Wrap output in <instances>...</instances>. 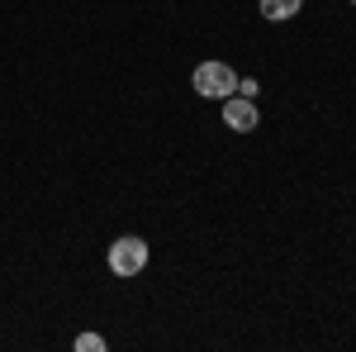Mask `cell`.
Returning a JSON list of instances; mask_svg holds the SVG:
<instances>
[{"label": "cell", "mask_w": 356, "mask_h": 352, "mask_svg": "<svg viewBox=\"0 0 356 352\" xmlns=\"http://www.w3.org/2000/svg\"><path fill=\"white\" fill-rule=\"evenodd\" d=\"M191 82H195V91H200L204 100H228V95L238 91V72H233L228 62H200Z\"/></svg>", "instance_id": "obj_1"}, {"label": "cell", "mask_w": 356, "mask_h": 352, "mask_svg": "<svg viewBox=\"0 0 356 352\" xmlns=\"http://www.w3.org/2000/svg\"><path fill=\"white\" fill-rule=\"evenodd\" d=\"M147 257H152V247L143 243V238H134V234L110 243V271H114V276H124V281L147 267Z\"/></svg>", "instance_id": "obj_2"}, {"label": "cell", "mask_w": 356, "mask_h": 352, "mask_svg": "<svg viewBox=\"0 0 356 352\" xmlns=\"http://www.w3.org/2000/svg\"><path fill=\"white\" fill-rule=\"evenodd\" d=\"M219 105H223V129H233V134H252L257 119H261V114H257V100H247L238 91H233L228 100H219Z\"/></svg>", "instance_id": "obj_3"}, {"label": "cell", "mask_w": 356, "mask_h": 352, "mask_svg": "<svg viewBox=\"0 0 356 352\" xmlns=\"http://www.w3.org/2000/svg\"><path fill=\"white\" fill-rule=\"evenodd\" d=\"M304 10V0H261V15L271 20V24H285V20H295Z\"/></svg>", "instance_id": "obj_4"}, {"label": "cell", "mask_w": 356, "mask_h": 352, "mask_svg": "<svg viewBox=\"0 0 356 352\" xmlns=\"http://www.w3.org/2000/svg\"><path fill=\"white\" fill-rule=\"evenodd\" d=\"M76 352H105V338L100 333H76Z\"/></svg>", "instance_id": "obj_5"}, {"label": "cell", "mask_w": 356, "mask_h": 352, "mask_svg": "<svg viewBox=\"0 0 356 352\" xmlns=\"http://www.w3.org/2000/svg\"><path fill=\"white\" fill-rule=\"evenodd\" d=\"M257 91H261V86H257V77H238V95H247V100H257Z\"/></svg>", "instance_id": "obj_6"}, {"label": "cell", "mask_w": 356, "mask_h": 352, "mask_svg": "<svg viewBox=\"0 0 356 352\" xmlns=\"http://www.w3.org/2000/svg\"><path fill=\"white\" fill-rule=\"evenodd\" d=\"M352 5H356V0H352Z\"/></svg>", "instance_id": "obj_7"}]
</instances>
